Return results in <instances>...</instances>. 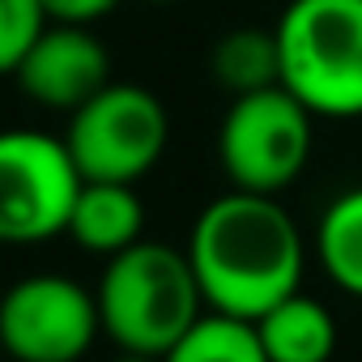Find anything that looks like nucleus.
Returning a JSON list of instances; mask_svg holds the SVG:
<instances>
[{
  "label": "nucleus",
  "instance_id": "f8f14e48",
  "mask_svg": "<svg viewBox=\"0 0 362 362\" xmlns=\"http://www.w3.org/2000/svg\"><path fill=\"white\" fill-rule=\"evenodd\" d=\"M315 252L332 286L362 298V188L341 192L324 209L315 226Z\"/></svg>",
  "mask_w": 362,
  "mask_h": 362
},
{
  "label": "nucleus",
  "instance_id": "f03ea898",
  "mask_svg": "<svg viewBox=\"0 0 362 362\" xmlns=\"http://www.w3.org/2000/svg\"><path fill=\"white\" fill-rule=\"evenodd\" d=\"M94 298H98L103 332L119 349L153 354V358H162L209 311L188 252L158 239H141L107 256Z\"/></svg>",
  "mask_w": 362,
  "mask_h": 362
},
{
  "label": "nucleus",
  "instance_id": "f3484780",
  "mask_svg": "<svg viewBox=\"0 0 362 362\" xmlns=\"http://www.w3.org/2000/svg\"><path fill=\"white\" fill-rule=\"evenodd\" d=\"M149 5H175V0H149Z\"/></svg>",
  "mask_w": 362,
  "mask_h": 362
},
{
  "label": "nucleus",
  "instance_id": "4468645a",
  "mask_svg": "<svg viewBox=\"0 0 362 362\" xmlns=\"http://www.w3.org/2000/svg\"><path fill=\"white\" fill-rule=\"evenodd\" d=\"M47 13L39 0H0V77H13L30 43L43 35Z\"/></svg>",
  "mask_w": 362,
  "mask_h": 362
},
{
  "label": "nucleus",
  "instance_id": "f257e3e1",
  "mask_svg": "<svg viewBox=\"0 0 362 362\" xmlns=\"http://www.w3.org/2000/svg\"><path fill=\"white\" fill-rule=\"evenodd\" d=\"M184 252L201 281L205 307L239 320H256L294 294L307 260L303 235L281 201L243 188L214 197L197 214Z\"/></svg>",
  "mask_w": 362,
  "mask_h": 362
},
{
  "label": "nucleus",
  "instance_id": "1a4fd4ad",
  "mask_svg": "<svg viewBox=\"0 0 362 362\" xmlns=\"http://www.w3.org/2000/svg\"><path fill=\"white\" fill-rule=\"evenodd\" d=\"M64 235L94 256H115L145 239V209L136 197V184H115V179H81V192L73 201Z\"/></svg>",
  "mask_w": 362,
  "mask_h": 362
},
{
  "label": "nucleus",
  "instance_id": "dca6fc26",
  "mask_svg": "<svg viewBox=\"0 0 362 362\" xmlns=\"http://www.w3.org/2000/svg\"><path fill=\"white\" fill-rule=\"evenodd\" d=\"M111 362H162V358H153V354H132V349H119V358H111Z\"/></svg>",
  "mask_w": 362,
  "mask_h": 362
},
{
  "label": "nucleus",
  "instance_id": "6e6552de",
  "mask_svg": "<svg viewBox=\"0 0 362 362\" xmlns=\"http://www.w3.org/2000/svg\"><path fill=\"white\" fill-rule=\"evenodd\" d=\"M13 77L30 103L73 115L103 86H111V56L90 35V26L47 22L43 35L22 56V64L13 69Z\"/></svg>",
  "mask_w": 362,
  "mask_h": 362
},
{
  "label": "nucleus",
  "instance_id": "9b49d317",
  "mask_svg": "<svg viewBox=\"0 0 362 362\" xmlns=\"http://www.w3.org/2000/svg\"><path fill=\"white\" fill-rule=\"evenodd\" d=\"M209 73L230 98L256 94L269 86H281V52H277V30L260 26H235L226 30L214 52H209Z\"/></svg>",
  "mask_w": 362,
  "mask_h": 362
},
{
  "label": "nucleus",
  "instance_id": "7ed1b4c3",
  "mask_svg": "<svg viewBox=\"0 0 362 362\" xmlns=\"http://www.w3.org/2000/svg\"><path fill=\"white\" fill-rule=\"evenodd\" d=\"M281 86L315 119L362 115V0H290L277 18Z\"/></svg>",
  "mask_w": 362,
  "mask_h": 362
},
{
  "label": "nucleus",
  "instance_id": "20e7f679",
  "mask_svg": "<svg viewBox=\"0 0 362 362\" xmlns=\"http://www.w3.org/2000/svg\"><path fill=\"white\" fill-rule=\"evenodd\" d=\"M311 124L315 115L286 86L239 94L218 128V158L230 188L264 197L286 192L311 158Z\"/></svg>",
  "mask_w": 362,
  "mask_h": 362
},
{
  "label": "nucleus",
  "instance_id": "9d476101",
  "mask_svg": "<svg viewBox=\"0 0 362 362\" xmlns=\"http://www.w3.org/2000/svg\"><path fill=\"white\" fill-rule=\"evenodd\" d=\"M269 362H328L337 349V324L311 294L294 290L252 320Z\"/></svg>",
  "mask_w": 362,
  "mask_h": 362
},
{
  "label": "nucleus",
  "instance_id": "423d86ee",
  "mask_svg": "<svg viewBox=\"0 0 362 362\" xmlns=\"http://www.w3.org/2000/svg\"><path fill=\"white\" fill-rule=\"evenodd\" d=\"M81 170L64 141L39 128L0 132V243H43L64 235Z\"/></svg>",
  "mask_w": 362,
  "mask_h": 362
},
{
  "label": "nucleus",
  "instance_id": "39448f33",
  "mask_svg": "<svg viewBox=\"0 0 362 362\" xmlns=\"http://www.w3.org/2000/svg\"><path fill=\"white\" fill-rule=\"evenodd\" d=\"M170 141L166 107L153 90L136 81L103 86L86 107L69 115L64 145L81 170V179H115L136 184L158 166Z\"/></svg>",
  "mask_w": 362,
  "mask_h": 362
},
{
  "label": "nucleus",
  "instance_id": "0eeeda50",
  "mask_svg": "<svg viewBox=\"0 0 362 362\" xmlns=\"http://www.w3.org/2000/svg\"><path fill=\"white\" fill-rule=\"evenodd\" d=\"M98 332L94 290L64 273H30L0 294V349L13 362H77Z\"/></svg>",
  "mask_w": 362,
  "mask_h": 362
},
{
  "label": "nucleus",
  "instance_id": "2eb2a0df",
  "mask_svg": "<svg viewBox=\"0 0 362 362\" xmlns=\"http://www.w3.org/2000/svg\"><path fill=\"white\" fill-rule=\"evenodd\" d=\"M47 22H64V26H94L98 18H107L119 0H39Z\"/></svg>",
  "mask_w": 362,
  "mask_h": 362
},
{
  "label": "nucleus",
  "instance_id": "ddd939ff",
  "mask_svg": "<svg viewBox=\"0 0 362 362\" xmlns=\"http://www.w3.org/2000/svg\"><path fill=\"white\" fill-rule=\"evenodd\" d=\"M162 362H269V358H264V345H260L252 320H239L226 311H205L162 354Z\"/></svg>",
  "mask_w": 362,
  "mask_h": 362
}]
</instances>
